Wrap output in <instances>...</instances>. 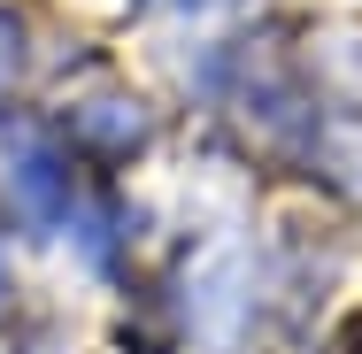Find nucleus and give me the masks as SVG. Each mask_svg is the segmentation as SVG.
I'll use <instances>...</instances> for the list:
<instances>
[{"mask_svg":"<svg viewBox=\"0 0 362 354\" xmlns=\"http://www.w3.org/2000/svg\"><path fill=\"white\" fill-rule=\"evenodd\" d=\"M8 185H16V201L31 216H54L70 201V170H62V154L39 139V131H16V170H8Z\"/></svg>","mask_w":362,"mask_h":354,"instance_id":"f257e3e1","label":"nucleus"},{"mask_svg":"<svg viewBox=\"0 0 362 354\" xmlns=\"http://www.w3.org/2000/svg\"><path fill=\"white\" fill-rule=\"evenodd\" d=\"M77 139L100 146V154H132L146 139V116L132 100H93V108H77Z\"/></svg>","mask_w":362,"mask_h":354,"instance_id":"f03ea898","label":"nucleus"},{"mask_svg":"<svg viewBox=\"0 0 362 354\" xmlns=\"http://www.w3.org/2000/svg\"><path fill=\"white\" fill-rule=\"evenodd\" d=\"M16 70V31H0V77Z\"/></svg>","mask_w":362,"mask_h":354,"instance_id":"7ed1b4c3","label":"nucleus"}]
</instances>
